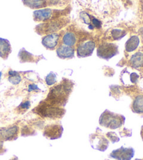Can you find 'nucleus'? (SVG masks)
I'll list each match as a JSON object with an SVG mask.
<instances>
[{"instance_id":"f257e3e1","label":"nucleus","mask_w":143,"mask_h":160,"mask_svg":"<svg viewBox=\"0 0 143 160\" xmlns=\"http://www.w3.org/2000/svg\"><path fill=\"white\" fill-rule=\"evenodd\" d=\"M125 122V117L121 114H117L110 111L105 110L99 118L100 126L106 128L116 129L121 127Z\"/></svg>"},{"instance_id":"a211bd4d","label":"nucleus","mask_w":143,"mask_h":160,"mask_svg":"<svg viewBox=\"0 0 143 160\" xmlns=\"http://www.w3.org/2000/svg\"><path fill=\"white\" fill-rule=\"evenodd\" d=\"M130 64L132 67L138 68L143 66V53L138 52L132 56L130 59Z\"/></svg>"},{"instance_id":"6e6552de","label":"nucleus","mask_w":143,"mask_h":160,"mask_svg":"<svg viewBox=\"0 0 143 160\" xmlns=\"http://www.w3.org/2000/svg\"><path fill=\"white\" fill-rule=\"evenodd\" d=\"M96 44L94 41H87L80 44L77 48V56L79 58H85L92 56Z\"/></svg>"},{"instance_id":"a878e982","label":"nucleus","mask_w":143,"mask_h":160,"mask_svg":"<svg viewBox=\"0 0 143 160\" xmlns=\"http://www.w3.org/2000/svg\"><path fill=\"white\" fill-rule=\"evenodd\" d=\"M138 77H138V75L136 73H133L131 74V82L136 83V81H137Z\"/></svg>"},{"instance_id":"b1692460","label":"nucleus","mask_w":143,"mask_h":160,"mask_svg":"<svg viewBox=\"0 0 143 160\" xmlns=\"http://www.w3.org/2000/svg\"><path fill=\"white\" fill-rule=\"evenodd\" d=\"M106 136L107 138H108L110 139V141L112 143H114L116 142H118L119 141V138L117 136V135L116 134V133L113 132V131L107 133Z\"/></svg>"},{"instance_id":"4468645a","label":"nucleus","mask_w":143,"mask_h":160,"mask_svg":"<svg viewBox=\"0 0 143 160\" xmlns=\"http://www.w3.org/2000/svg\"><path fill=\"white\" fill-rule=\"evenodd\" d=\"M18 57L20 58V61L21 63L25 62H37L41 58H43L42 56L38 57L32 55L31 53L27 51L25 48H22L18 54Z\"/></svg>"},{"instance_id":"0eeeda50","label":"nucleus","mask_w":143,"mask_h":160,"mask_svg":"<svg viewBox=\"0 0 143 160\" xmlns=\"http://www.w3.org/2000/svg\"><path fill=\"white\" fill-rule=\"evenodd\" d=\"M134 153L135 151L132 147L125 148L121 147L120 148L113 150L110 157L116 160H131L134 156Z\"/></svg>"},{"instance_id":"20e7f679","label":"nucleus","mask_w":143,"mask_h":160,"mask_svg":"<svg viewBox=\"0 0 143 160\" xmlns=\"http://www.w3.org/2000/svg\"><path fill=\"white\" fill-rule=\"evenodd\" d=\"M118 46L113 43H102L97 48V56L102 59L108 61L118 53Z\"/></svg>"},{"instance_id":"c756f323","label":"nucleus","mask_w":143,"mask_h":160,"mask_svg":"<svg viewBox=\"0 0 143 160\" xmlns=\"http://www.w3.org/2000/svg\"><path fill=\"white\" fill-rule=\"evenodd\" d=\"M140 32H141V33H140V34H142V35L143 36V28H142V29H141V30H140Z\"/></svg>"},{"instance_id":"5701e85b","label":"nucleus","mask_w":143,"mask_h":160,"mask_svg":"<svg viewBox=\"0 0 143 160\" xmlns=\"http://www.w3.org/2000/svg\"><path fill=\"white\" fill-rule=\"evenodd\" d=\"M57 81V76L53 72L50 73L47 75V77H45V82L48 84V86L53 85L54 84H55Z\"/></svg>"},{"instance_id":"cd10ccee","label":"nucleus","mask_w":143,"mask_h":160,"mask_svg":"<svg viewBox=\"0 0 143 160\" xmlns=\"http://www.w3.org/2000/svg\"><path fill=\"white\" fill-rule=\"evenodd\" d=\"M34 89H39V88H38L37 86L34 85V84H31V85H29V91H33L34 90Z\"/></svg>"},{"instance_id":"2eb2a0df","label":"nucleus","mask_w":143,"mask_h":160,"mask_svg":"<svg viewBox=\"0 0 143 160\" xmlns=\"http://www.w3.org/2000/svg\"><path fill=\"white\" fill-rule=\"evenodd\" d=\"M18 126H13L10 128H1L0 129V137L4 140H10L14 138L18 133Z\"/></svg>"},{"instance_id":"39448f33","label":"nucleus","mask_w":143,"mask_h":160,"mask_svg":"<svg viewBox=\"0 0 143 160\" xmlns=\"http://www.w3.org/2000/svg\"><path fill=\"white\" fill-rule=\"evenodd\" d=\"M38 112L41 114L43 117H51V118H59L64 115V109H61L60 108H57V106H52V105H43L40 106L38 108Z\"/></svg>"},{"instance_id":"7c9ffc66","label":"nucleus","mask_w":143,"mask_h":160,"mask_svg":"<svg viewBox=\"0 0 143 160\" xmlns=\"http://www.w3.org/2000/svg\"><path fill=\"white\" fill-rule=\"evenodd\" d=\"M1 75H2V73H1V72H0V81H1Z\"/></svg>"},{"instance_id":"9b49d317","label":"nucleus","mask_w":143,"mask_h":160,"mask_svg":"<svg viewBox=\"0 0 143 160\" xmlns=\"http://www.w3.org/2000/svg\"><path fill=\"white\" fill-rule=\"evenodd\" d=\"M59 40V34L57 33H52L45 35L42 39V44L46 48L53 50L57 46Z\"/></svg>"},{"instance_id":"1a4fd4ad","label":"nucleus","mask_w":143,"mask_h":160,"mask_svg":"<svg viewBox=\"0 0 143 160\" xmlns=\"http://www.w3.org/2000/svg\"><path fill=\"white\" fill-rule=\"evenodd\" d=\"M63 128L61 125H50L45 128L43 136L50 139H57L62 136Z\"/></svg>"},{"instance_id":"473e14b6","label":"nucleus","mask_w":143,"mask_h":160,"mask_svg":"<svg viewBox=\"0 0 143 160\" xmlns=\"http://www.w3.org/2000/svg\"><path fill=\"white\" fill-rule=\"evenodd\" d=\"M13 160H17V159H13Z\"/></svg>"},{"instance_id":"bb28decb","label":"nucleus","mask_w":143,"mask_h":160,"mask_svg":"<svg viewBox=\"0 0 143 160\" xmlns=\"http://www.w3.org/2000/svg\"><path fill=\"white\" fill-rule=\"evenodd\" d=\"M29 106H30V103H29V101H26L25 103H22L21 105H20V107H21V108H25V109H28V108H29Z\"/></svg>"},{"instance_id":"6ab92c4d","label":"nucleus","mask_w":143,"mask_h":160,"mask_svg":"<svg viewBox=\"0 0 143 160\" xmlns=\"http://www.w3.org/2000/svg\"><path fill=\"white\" fill-rule=\"evenodd\" d=\"M77 42V37L74 33L71 32H67L62 38V42L64 45L73 47Z\"/></svg>"},{"instance_id":"412c9836","label":"nucleus","mask_w":143,"mask_h":160,"mask_svg":"<svg viewBox=\"0 0 143 160\" xmlns=\"http://www.w3.org/2000/svg\"><path fill=\"white\" fill-rule=\"evenodd\" d=\"M9 81H10L11 84H14V85L18 84L21 81V76H20V74H19L18 72L10 70V71L9 72Z\"/></svg>"},{"instance_id":"aec40b11","label":"nucleus","mask_w":143,"mask_h":160,"mask_svg":"<svg viewBox=\"0 0 143 160\" xmlns=\"http://www.w3.org/2000/svg\"><path fill=\"white\" fill-rule=\"evenodd\" d=\"M132 109L136 113H143V95H138L135 98L132 106Z\"/></svg>"},{"instance_id":"f03ea898","label":"nucleus","mask_w":143,"mask_h":160,"mask_svg":"<svg viewBox=\"0 0 143 160\" xmlns=\"http://www.w3.org/2000/svg\"><path fill=\"white\" fill-rule=\"evenodd\" d=\"M68 89L64 85H59L56 87L53 88L50 93L48 95V100H49L50 105L52 106H61L64 105L66 103V100L67 98V95L69 94Z\"/></svg>"},{"instance_id":"423d86ee","label":"nucleus","mask_w":143,"mask_h":160,"mask_svg":"<svg viewBox=\"0 0 143 160\" xmlns=\"http://www.w3.org/2000/svg\"><path fill=\"white\" fill-rule=\"evenodd\" d=\"M64 23L65 20H59L41 24L37 26L38 32H39V34L55 33V32L60 30L64 26Z\"/></svg>"},{"instance_id":"4be33fe9","label":"nucleus","mask_w":143,"mask_h":160,"mask_svg":"<svg viewBox=\"0 0 143 160\" xmlns=\"http://www.w3.org/2000/svg\"><path fill=\"white\" fill-rule=\"evenodd\" d=\"M126 34V31L122 30L113 29L111 31V36H112L113 40H119L120 39L123 38Z\"/></svg>"},{"instance_id":"f3484780","label":"nucleus","mask_w":143,"mask_h":160,"mask_svg":"<svg viewBox=\"0 0 143 160\" xmlns=\"http://www.w3.org/2000/svg\"><path fill=\"white\" fill-rule=\"evenodd\" d=\"M23 4L31 9H40L46 6L45 0H23Z\"/></svg>"},{"instance_id":"2f4dec72","label":"nucleus","mask_w":143,"mask_h":160,"mask_svg":"<svg viewBox=\"0 0 143 160\" xmlns=\"http://www.w3.org/2000/svg\"><path fill=\"white\" fill-rule=\"evenodd\" d=\"M136 160H143V159H136Z\"/></svg>"},{"instance_id":"9d476101","label":"nucleus","mask_w":143,"mask_h":160,"mask_svg":"<svg viewBox=\"0 0 143 160\" xmlns=\"http://www.w3.org/2000/svg\"><path fill=\"white\" fill-rule=\"evenodd\" d=\"M55 11L50 9H44L34 11V20L38 22H45L54 18Z\"/></svg>"},{"instance_id":"ddd939ff","label":"nucleus","mask_w":143,"mask_h":160,"mask_svg":"<svg viewBox=\"0 0 143 160\" xmlns=\"http://www.w3.org/2000/svg\"><path fill=\"white\" fill-rule=\"evenodd\" d=\"M11 52V46L9 40L0 37V57L7 59Z\"/></svg>"},{"instance_id":"f8f14e48","label":"nucleus","mask_w":143,"mask_h":160,"mask_svg":"<svg viewBox=\"0 0 143 160\" xmlns=\"http://www.w3.org/2000/svg\"><path fill=\"white\" fill-rule=\"evenodd\" d=\"M57 54L59 58L62 59L72 58L74 57L75 50L73 47L67 46V45H61L57 49Z\"/></svg>"},{"instance_id":"c85d7f7f","label":"nucleus","mask_w":143,"mask_h":160,"mask_svg":"<svg viewBox=\"0 0 143 160\" xmlns=\"http://www.w3.org/2000/svg\"><path fill=\"white\" fill-rule=\"evenodd\" d=\"M140 135H141V137H142V139L143 141V126L141 128V131H140Z\"/></svg>"},{"instance_id":"393cba45","label":"nucleus","mask_w":143,"mask_h":160,"mask_svg":"<svg viewBox=\"0 0 143 160\" xmlns=\"http://www.w3.org/2000/svg\"><path fill=\"white\" fill-rule=\"evenodd\" d=\"M92 23L93 25V28H100L101 27V23L98 20V19L95 18V17L92 16Z\"/></svg>"},{"instance_id":"7ed1b4c3","label":"nucleus","mask_w":143,"mask_h":160,"mask_svg":"<svg viewBox=\"0 0 143 160\" xmlns=\"http://www.w3.org/2000/svg\"><path fill=\"white\" fill-rule=\"evenodd\" d=\"M89 142L92 148L100 151L106 150L109 145V141L103 134L99 128H97L96 132L89 136Z\"/></svg>"},{"instance_id":"dca6fc26","label":"nucleus","mask_w":143,"mask_h":160,"mask_svg":"<svg viewBox=\"0 0 143 160\" xmlns=\"http://www.w3.org/2000/svg\"><path fill=\"white\" fill-rule=\"evenodd\" d=\"M139 44L140 39L138 38V36H132L126 43V51L127 52H132L135 51L139 46Z\"/></svg>"}]
</instances>
